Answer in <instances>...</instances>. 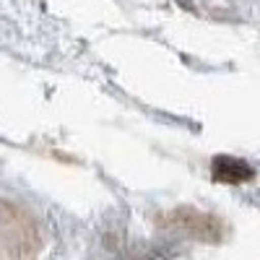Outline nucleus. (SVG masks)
<instances>
[{
	"mask_svg": "<svg viewBox=\"0 0 260 260\" xmlns=\"http://www.w3.org/2000/svg\"><path fill=\"white\" fill-rule=\"evenodd\" d=\"M0 232L13 255H34L39 250V232L34 219L16 203L0 201Z\"/></svg>",
	"mask_w": 260,
	"mask_h": 260,
	"instance_id": "1",
	"label": "nucleus"
},
{
	"mask_svg": "<svg viewBox=\"0 0 260 260\" xmlns=\"http://www.w3.org/2000/svg\"><path fill=\"white\" fill-rule=\"evenodd\" d=\"M182 232L198 237V240H216L219 237V224L213 221V216H206V213H198V211H190V208H182L172 216Z\"/></svg>",
	"mask_w": 260,
	"mask_h": 260,
	"instance_id": "2",
	"label": "nucleus"
},
{
	"mask_svg": "<svg viewBox=\"0 0 260 260\" xmlns=\"http://www.w3.org/2000/svg\"><path fill=\"white\" fill-rule=\"evenodd\" d=\"M211 172L219 182H245L255 175L252 167L237 156H216L211 164Z\"/></svg>",
	"mask_w": 260,
	"mask_h": 260,
	"instance_id": "3",
	"label": "nucleus"
}]
</instances>
